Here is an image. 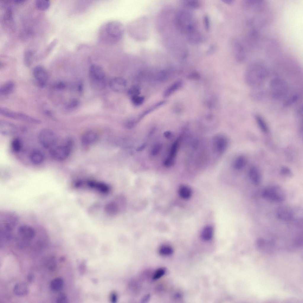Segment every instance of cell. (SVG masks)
Listing matches in <instances>:
<instances>
[{"label": "cell", "instance_id": "1", "mask_svg": "<svg viewBox=\"0 0 303 303\" xmlns=\"http://www.w3.org/2000/svg\"><path fill=\"white\" fill-rule=\"evenodd\" d=\"M18 219L14 212H0V235L1 241H9L13 237V233L18 225Z\"/></svg>", "mask_w": 303, "mask_h": 303}, {"label": "cell", "instance_id": "2", "mask_svg": "<svg viewBox=\"0 0 303 303\" xmlns=\"http://www.w3.org/2000/svg\"><path fill=\"white\" fill-rule=\"evenodd\" d=\"M267 72L265 66L260 63H254L247 68L245 79L247 84L254 88L262 86L267 78Z\"/></svg>", "mask_w": 303, "mask_h": 303}, {"label": "cell", "instance_id": "3", "mask_svg": "<svg viewBox=\"0 0 303 303\" xmlns=\"http://www.w3.org/2000/svg\"><path fill=\"white\" fill-rule=\"evenodd\" d=\"M73 139L70 137L65 139L60 144H56L50 149V154L54 159L58 161H63L67 159L70 155L73 145Z\"/></svg>", "mask_w": 303, "mask_h": 303}, {"label": "cell", "instance_id": "4", "mask_svg": "<svg viewBox=\"0 0 303 303\" xmlns=\"http://www.w3.org/2000/svg\"><path fill=\"white\" fill-rule=\"evenodd\" d=\"M39 228L25 224L20 226L17 229V237L19 244H27L33 239L37 234Z\"/></svg>", "mask_w": 303, "mask_h": 303}, {"label": "cell", "instance_id": "5", "mask_svg": "<svg viewBox=\"0 0 303 303\" xmlns=\"http://www.w3.org/2000/svg\"><path fill=\"white\" fill-rule=\"evenodd\" d=\"M0 114L5 117L28 123L40 124L41 123L40 120L28 115L13 111L4 107H0Z\"/></svg>", "mask_w": 303, "mask_h": 303}, {"label": "cell", "instance_id": "6", "mask_svg": "<svg viewBox=\"0 0 303 303\" xmlns=\"http://www.w3.org/2000/svg\"><path fill=\"white\" fill-rule=\"evenodd\" d=\"M38 139L41 145L46 149H51L57 141L56 134L52 130L47 128L42 129L39 131Z\"/></svg>", "mask_w": 303, "mask_h": 303}, {"label": "cell", "instance_id": "7", "mask_svg": "<svg viewBox=\"0 0 303 303\" xmlns=\"http://www.w3.org/2000/svg\"><path fill=\"white\" fill-rule=\"evenodd\" d=\"M270 89L273 97L279 99L286 96L288 88L287 84L284 80L281 78H276L271 81Z\"/></svg>", "mask_w": 303, "mask_h": 303}, {"label": "cell", "instance_id": "8", "mask_svg": "<svg viewBox=\"0 0 303 303\" xmlns=\"http://www.w3.org/2000/svg\"><path fill=\"white\" fill-rule=\"evenodd\" d=\"M262 195L266 199L278 202L283 201L286 198L283 189L278 186H272L267 187L263 191Z\"/></svg>", "mask_w": 303, "mask_h": 303}, {"label": "cell", "instance_id": "9", "mask_svg": "<svg viewBox=\"0 0 303 303\" xmlns=\"http://www.w3.org/2000/svg\"><path fill=\"white\" fill-rule=\"evenodd\" d=\"M228 144V139L226 136L222 135H217L212 140V151L216 156H220L225 151Z\"/></svg>", "mask_w": 303, "mask_h": 303}, {"label": "cell", "instance_id": "10", "mask_svg": "<svg viewBox=\"0 0 303 303\" xmlns=\"http://www.w3.org/2000/svg\"><path fill=\"white\" fill-rule=\"evenodd\" d=\"M105 31L110 38L117 40L122 35L123 29L122 25L120 22L113 21L109 22L106 24Z\"/></svg>", "mask_w": 303, "mask_h": 303}, {"label": "cell", "instance_id": "11", "mask_svg": "<svg viewBox=\"0 0 303 303\" xmlns=\"http://www.w3.org/2000/svg\"><path fill=\"white\" fill-rule=\"evenodd\" d=\"M33 77L38 86L41 87L45 86L48 79L47 72L42 66H35L33 70Z\"/></svg>", "mask_w": 303, "mask_h": 303}, {"label": "cell", "instance_id": "12", "mask_svg": "<svg viewBox=\"0 0 303 303\" xmlns=\"http://www.w3.org/2000/svg\"><path fill=\"white\" fill-rule=\"evenodd\" d=\"M17 131V128L14 124L5 121H0V132L2 135L10 136L15 134Z\"/></svg>", "mask_w": 303, "mask_h": 303}, {"label": "cell", "instance_id": "13", "mask_svg": "<svg viewBox=\"0 0 303 303\" xmlns=\"http://www.w3.org/2000/svg\"><path fill=\"white\" fill-rule=\"evenodd\" d=\"M110 88L113 91L120 92L123 91L127 86V82L124 78L115 77L112 78L109 82Z\"/></svg>", "mask_w": 303, "mask_h": 303}, {"label": "cell", "instance_id": "14", "mask_svg": "<svg viewBox=\"0 0 303 303\" xmlns=\"http://www.w3.org/2000/svg\"><path fill=\"white\" fill-rule=\"evenodd\" d=\"M90 74L91 78L95 82L101 81L104 77V72L103 68L97 65H92L90 69Z\"/></svg>", "mask_w": 303, "mask_h": 303}, {"label": "cell", "instance_id": "15", "mask_svg": "<svg viewBox=\"0 0 303 303\" xmlns=\"http://www.w3.org/2000/svg\"><path fill=\"white\" fill-rule=\"evenodd\" d=\"M98 138V135L96 132L89 130L86 132L82 136L81 141L83 144L88 145L95 143Z\"/></svg>", "mask_w": 303, "mask_h": 303}, {"label": "cell", "instance_id": "16", "mask_svg": "<svg viewBox=\"0 0 303 303\" xmlns=\"http://www.w3.org/2000/svg\"><path fill=\"white\" fill-rule=\"evenodd\" d=\"M276 215L279 218L285 220H289L293 217L292 211L286 207L282 206L278 208Z\"/></svg>", "mask_w": 303, "mask_h": 303}, {"label": "cell", "instance_id": "17", "mask_svg": "<svg viewBox=\"0 0 303 303\" xmlns=\"http://www.w3.org/2000/svg\"><path fill=\"white\" fill-rule=\"evenodd\" d=\"M14 294L19 296H23L28 294L29 290L27 285L23 282L16 283L13 290Z\"/></svg>", "mask_w": 303, "mask_h": 303}, {"label": "cell", "instance_id": "18", "mask_svg": "<svg viewBox=\"0 0 303 303\" xmlns=\"http://www.w3.org/2000/svg\"><path fill=\"white\" fill-rule=\"evenodd\" d=\"M15 87V84L14 81L11 80L7 81L0 87V94L6 96L11 94L14 91Z\"/></svg>", "mask_w": 303, "mask_h": 303}, {"label": "cell", "instance_id": "19", "mask_svg": "<svg viewBox=\"0 0 303 303\" xmlns=\"http://www.w3.org/2000/svg\"><path fill=\"white\" fill-rule=\"evenodd\" d=\"M249 178L253 183L256 185H258L260 183L261 176L260 172L258 169L255 166L252 167L249 171Z\"/></svg>", "mask_w": 303, "mask_h": 303}, {"label": "cell", "instance_id": "20", "mask_svg": "<svg viewBox=\"0 0 303 303\" xmlns=\"http://www.w3.org/2000/svg\"><path fill=\"white\" fill-rule=\"evenodd\" d=\"M44 159V156L42 152L38 150H35L32 152L30 155L31 162L35 165L41 164Z\"/></svg>", "mask_w": 303, "mask_h": 303}, {"label": "cell", "instance_id": "21", "mask_svg": "<svg viewBox=\"0 0 303 303\" xmlns=\"http://www.w3.org/2000/svg\"><path fill=\"white\" fill-rule=\"evenodd\" d=\"M63 281L60 278H56L52 280L50 284V287L51 290L54 292L60 291L62 288Z\"/></svg>", "mask_w": 303, "mask_h": 303}, {"label": "cell", "instance_id": "22", "mask_svg": "<svg viewBox=\"0 0 303 303\" xmlns=\"http://www.w3.org/2000/svg\"><path fill=\"white\" fill-rule=\"evenodd\" d=\"M189 41L193 43H198L201 40V36L199 32L195 28L187 33Z\"/></svg>", "mask_w": 303, "mask_h": 303}, {"label": "cell", "instance_id": "23", "mask_svg": "<svg viewBox=\"0 0 303 303\" xmlns=\"http://www.w3.org/2000/svg\"><path fill=\"white\" fill-rule=\"evenodd\" d=\"M181 84L180 81H176L167 88L163 92V96L167 98L172 94L180 87Z\"/></svg>", "mask_w": 303, "mask_h": 303}, {"label": "cell", "instance_id": "24", "mask_svg": "<svg viewBox=\"0 0 303 303\" xmlns=\"http://www.w3.org/2000/svg\"><path fill=\"white\" fill-rule=\"evenodd\" d=\"M213 233V229L212 227L210 226L205 227L203 230L201 234L202 239L205 241H209L212 237Z\"/></svg>", "mask_w": 303, "mask_h": 303}, {"label": "cell", "instance_id": "25", "mask_svg": "<svg viewBox=\"0 0 303 303\" xmlns=\"http://www.w3.org/2000/svg\"><path fill=\"white\" fill-rule=\"evenodd\" d=\"M35 53V51L31 49H28L25 52L24 55V62L25 65L29 67L31 65L32 58Z\"/></svg>", "mask_w": 303, "mask_h": 303}, {"label": "cell", "instance_id": "26", "mask_svg": "<svg viewBox=\"0 0 303 303\" xmlns=\"http://www.w3.org/2000/svg\"><path fill=\"white\" fill-rule=\"evenodd\" d=\"M246 162V159L244 157L239 156L234 161L233 165V167L237 170H241L245 166Z\"/></svg>", "mask_w": 303, "mask_h": 303}, {"label": "cell", "instance_id": "27", "mask_svg": "<svg viewBox=\"0 0 303 303\" xmlns=\"http://www.w3.org/2000/svg\"><path fill=\"white\" fill-rule=\"evenodd\" d=\"M165 101H160L145 110L139 116L138 118V120H140L146 115L155 110L157 108L162 106L165 103Z\"/></svg>", "mask_w": 303, "mask_h": 303}, {"label": "cell", "instance_id": "28", "mask_svg": "<svg viewBox=\"0 0 303 303\" xmlns=\"http://www.w3.org/2000/svg\"><path fill=\"white\" fill-rule=\"evenodd\" d=\"M174 250L173 248L167 245L161 246L159 249V254L162 256H167L171 255L173 253Z\"/></svg>", "mask_w": 303, "mask_h": 303}, {"label": "cell", "instance_id": "29", "mask_svg": "<svg viewBox=\"0 0 303 303\" xmlns=\"http://www.w3.org/2000/svg\"><path fill=\"white\" fill-rule=\"evenodd\" d=\"M179 193L180 196L184 199L189 198L192 194V192L190 188L186 186H181L179 188Z\"/></svg>", "mask_w": 303, "mask_h": 303}, {"label": "cell", "instance_id": "30", "mask_svg": "<svg viewBox=\"0 0 303 303\" xmlns=\"http://www.w3.org/2000/svg\"><path fill=\"white\" fill-rule=\"evenodd\" d=\"M255 117L257 124L261 129L264 132H267L268 128L263 118L259 115H255Z\"/></svg>", "mask_w": 303, "mask_h": 303}, {"label": "cell", "instance_id": "31", "mask_svg": "<svg viewBox=\"0 0 303 303\" xmlns=\"http://www.w3.org/2000/svg\"><path fill=\"white\" fill-rule=\"evenodd\" d=\"M35 3L37 8L42 10L48 9L50 5V1L46 0H37L36 1Z\"/></svg>", "mask_w": 303, "mask_h": 303}, {"label": "cell", "instance_id": "32", "mask_svg": "<svg viewBox=\"0 0 303 303\" xmlns=\"http://www.w3.org/2000/svg\"><path fill=\"white\" fill-rule=\"evenodd\" d=\"M57 42V39L53 40L46 48L41 55L45 57L49 55L56 46Z\"/></svg>", "mask_w": 303, "mask_h": 303}, {"label": "cell", "instance_id": "33", "mask_svg": "<svg viewBox=\"0 0 303 303\" xmlns=\"http://www.w3.org/2000/svg\"><path fill=\"white\" fill-rule=\"evenodd\" d=\"M130 99L133 105L138 106L141 105L144 103L145 98L143 96L138 95L131 96Z\"/></svg>", "mask_w": 303, "mask_h": 303}, {"label": "cell", "instance_id": "34", "mask_svg": "<svg viewBox=\"0 0 303 303\" xmlns=\"http://www.w3.org/2000/svg\"><path fill=\"white\" fill-rule=\"evenodd\" d=\"M11 147L12 150L14 152H17L20 151L22 147L20 140L17 138L14 139L12 141Z\"/></svg>", "mask_w": 303, "mask_h": 303}, {"label": "cell", "instance_id": "35", "mask_svg": "<svg viewBox=\"0 0 303 303\" xmlns=\"http://www.w3.org/2000/svg\"><path fill=\"white\" fill-rule=\"evenodd\" d=\"M183 4L186 7L192 9H197L199 7L200 5L198 1L194 0L184 1Z\"/></svg>", "mask_w": 303, "mask_h": 303}, {"label": "cell", "instance_id": "36", "mask_svg": "<svg viewBox=\"0 0 303 303\" xmlns=\"http://www.w3.org/2000/svg\"><path fill=\"white\" fill-rule=\"evenodd\" d=\"M141 92V89L138 86L134 85L131 86L128 90V93L131 96L139 95Z\"/></svg>", "mask_w": 303, "mask_h": 303}, {"label": "cell", "instance_id": "37", "mask_svg": "<svg viewBox=\"0 0 303 303\" xmlns=\"http://www.w3.org/2000/svg\"><path fill=\"white\" fill-rule=\"evenodd\" d=\"M166 270L164 268H160L157 269L153 276L154 280H157L163 276L166 273Z\"/></svg>", "mask_w": 303, "mask_h": 303}, {"label": "cell", "instance_id": "38", "mask_svg": "<svg viewBox=\"0 0 303 303\" xmlns=\"http://www.w3.org/2000/svg\"><path fill=\"white\" fill-rule=\"evenodd\" d=\"M4 18L5 21H12L13 20V13L12 9L8 8L5 12Z\"/></svg>", "mask_w": 303, "mask_h": 303}, {"label": "cell", "instance_id": "39", "mask_svg": "<svg viewBox=\"0 0 303 303\" xmlns=\"http://www.w3.org/2000/svg\"><path fill=\"white\" fill-rule=\"evenodd\" d=\"M79 104L78 100L76 99H74L68 103L66 105L65 107L67 109H72L77 107Z\"/></svg>", "mask_w": 303, "mask_h": 303}, {"label": "cell", "instance_id": "40", "mask_svg": "<svg viewBox=\"0 0 303 303\" xmlns=\"http://www.w3.org/2000/svg\"><path fill=\"white\" fill-rule=\"evenodd\" d=\"M203 23L205 30L209 31L210 28V23L209 17L207 15H205L204 17Z\"/></svg>", "mask_w": 303, "mask_h": 303}, {"label": "cell", "instance_id": "41", "mask_svg": "<svg viewBox=\"0 0 303 303\" xmlns=\"http://www.w3.org/2000/svg\"><path fill=\"white\" fill-rule=\"evenodd\" d=\"M66 297L64 294L61 293L57 297L56 302L58 303L65 302L66 301Z\"/></svg>", "mask_w": 303, "mask_h": 303}, {"label": "cell", "instance_id": "42", "mask_svg": "<svg viewBox=\"0 0 303 303\" xmlns=\"http://www.w3.org/2000/svg\"><path fill=\"white\" fill-rule=\"evenodd\" d=\"M66 87L65 83L62 81H59L55 85V88L57 90H62L64 89Z\"/></svg>", "mask_w": 303, "mask_h": 303}, {"label": "cell", "instance_id": "43", "mask_svg": "<svg viewBox=\"0 0 303 303\" xmlns=\"http://www.w3.org/2000/svg\"><path fill=\"white\" fill-rule=\"evenodd\" d=\"M34 279V276L33 274H29L27 276V280L30 283L32 282Z\"/></svg>", "mask_w": 303, "mask_h": 303}, {"label": "cell", "instance_id": "44", "mask_svg": "<svg viewBox=\"0 0 303 303\" xmlns=\"http://www.w3.org/2000/svg\"><path fill=\"white\" fill-rule=\"evenodd\" d=\"M222 1L226 4L229 5L232 4L234 3V1L232 0H225Z\"/></svg>", "mask_w": 303, "mask_h": 303}, {"label": "cell", "instance_id": "45", "mask_svg": "<svg viewBox=\"0 0 303 303\" xmlns=\"http://www.w3.org/2000/svg\"><path fill=\"white\" fill-rule=\"evenodd\" d=\"M150 296L149 295H146L142 299V301L144 302H146L149 300L150 298Z\"/></svg>", "mask_w": 303, "mask_h": 303}, {"label": "cell", "instance_id": "46", "mask_svg": "<svg viewBox=\"0 0 303 303\" xmlns=\"http://www.w3.org/2000/svg\"><path fill=\"white\" fill-rule=\"evenodd\" d=\"M15 3L18 4H22L25 1L23 0H15L14 1Z\"/></svg>", "mask_w": 303, "mask_h": 303}, {"label": "cell", "instance_id": "47", "mask_svg": "<svg viewBox=\"0 0 303 303\" xmlns=\"http://www.w3.org/2000/svg\"><path fill=\"white\" fill-rule=\"evenodd\" d=\"M214 46H212L209 48V50H208V53L209 54H211L212 52H213L214 50Z\"/></svg>", "mask_w": 303, "mask_h": 303}, {"label": "cell", "instance_id": "48", "mask_svg": "<svg viewBox=\"0 0 303 303\" xmlns=\"http://www.w3.org/2000/svg\"><path fill=\"white\" fill-rule=\"evenodd\" d=\"M45 113L46 115H48L49 116H51L52 115V113L49 110H46L45 111Z\"/></svg>", "mask_w": 303, "mask_h": 303}]
</instances>
